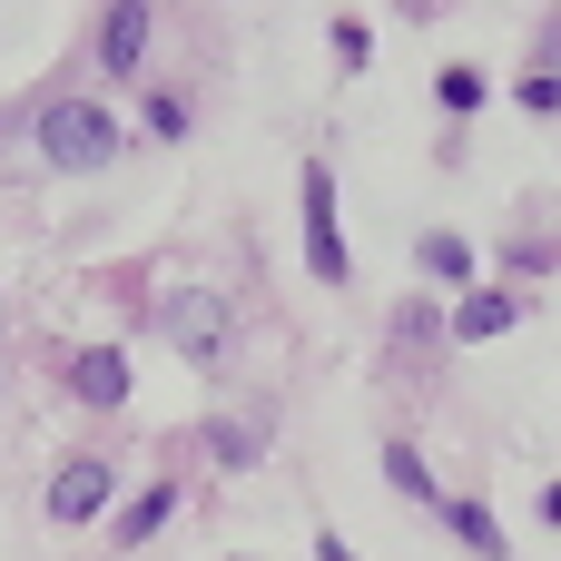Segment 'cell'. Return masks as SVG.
<instances>
[{
  "mask_svg": "<svg viewBox=\"0 0 561 561\" xmlns=\"http://www.w3.org/2000/svg\"><path fill=\"white\" fill-rule=\"evenodd\" d=\"M168 513H178V493H168V483H158V493H138V503L118 513V542H148V533H158Z\"/></svg>",
  "mask_w": 561,
  "mask_h": 561,
  "instance_id": "obj_9",
  "label": "cell"
},
{
  "mask_svg": "<svg viewBox=\"0 0 561 561\" xmlns=\"http://www.w3.org/2000/svg\"><path fill=\"white\" fill-rule=\"evenodd\" d=\"M306 266H316L325 286H345V237H335V178H325V168H306Z\"/></svg>",
  "mask_w": 561,
  "mask_h": 561,
  "instance_id": "obj_2",
  "label": "cell"
},
{
  "mask_svg": "<svg viewBox=\"0 0 561 561\" xmlns=\"http://www.w3.org/2000/svg\"><path fill=\"white\" fill-rule=\"evenodd\" d=\"M69 394H79V404H99V414H108V404H128V355H118V345H89V355L69 365Z\"/></svg>",
  "mask_w": 561,
  "mask_h": 561,
  "instance_id": "obj_5",
  "label": "cell"
},
{
  "mask_svg": "<svg viewBox=\"0 0 561 561\" xmlns=\"http://www.w3.org/2000/svg\"><path fill=\"white\" fill-rule=\"evenodd\" d=\"M49 513H59V523H99V513H108V463H99V454H79V463L49 483Z\"/></svg>",
  "mask_w": 561,
  "mask_h": 561,
  "instance_id": "obj_4",
  "label": "cell"
},
{
  "mask_svg": "<svg viewBox=\"0 0 561 561\" xmlns=\"http://www.w3.org/2000/svg\"><path fill=\"white\" fill-rule=\"evenodd\" d=\"M39 158L69 168V178H89V168L118 158V118H108L99 99H49V108H39Z\"/></svg>",
  "mask_w": 561,
  "mask_h": 561,
  "instance_id": "obj_1",
  "label": "cell"
},
{
  "mask_svg": "<svg viewBox=\"0 0 561 561\" xmlns=\"http://www.w3.org/2000/svg\"><path fill=\"white\" fill-rule=\"evenodd\" d=\"M138 59H148V0H108V20H99V69H108V79H138Z\"/></svg>",
  "mask_w": 561,
  "mask_h": 561,
  "instance_id": "obj_3",
  "label": "cell"
},
{
  "mask_svg": "<svg viewBox=\"0 0 561 561\" xmlns=\"http://www.w3.org/2000/svg\"><path fill=\"white\" fill-rule=\"evenodd\" d=\"M385 483H394V493H414V503H434V473H424V454H414V444H385Z\"/></svg>",
  "mask_w": 561,
  "mask_h": 561,
  "instance_id": "obj_8",
  "label": "cell"
},
{
  "mask_svg": "<svg viewBox=\"0 0 561 561\" xmlns=\"http://www.w3.org/2000/svg\"><path fill=\"white\" fill-rule=\"evenodd\" d=\"M316 561H355V552H345V542H335V533H325V542H316Z\"/></svg>",
  "mask_w": 561,
  "mask_h": 561,
  "instance_id": "obj_11",
  "label": "cell"
},
{
  "mask_svg": "<svg viewBox=\"0 0 561 561\" xmlns=\"http://www.w3.org/2000/svg\"><path fill=\"white\" fill-rule=\"evenodd\" d=\"M424 276H473V247L463 237H424Z\"/></svg>",
  "mask_w": 561,
  "mask_h": 561,
  "instance_id": "obj_10",
  "label": "cell"
},
{
  "mask_svg": "<svg viewBox=\"0 0 561 561\" xmlns=\"http://www.w3.org/2000/svg\"><path fill=\"white\" fill-rule=\"evenodd\" d=\"M444 523H454V533H463V552H503V523H493V513H483V503H444Z\"/></svg>",
  "mask_w": 561,
  "mask_h": 561,
  "instance_id": "obj_7",
  "label": "cell"
},
{
  "mask_svg": "<svg viewBox=\"0 0 561 561\" xmlns=\"http://www.w3.org/2000/svg\"><path fill=\"white\" fill-rule=\"evenodd\" d=\"M513 325H523V296H463V306H454V335H463V345H493V335H513Z\"/></svg>",
  "mask_w": 561,
  "mask_h": 561,
  "instance_id": "obj_6",
  "label": "cell"
}]
</instances>
